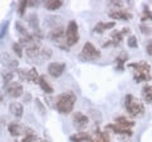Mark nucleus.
<instances>
[{
	"label": "nucleus",
	"instance_id": "nucleus-1",
	"mask_svg": "<svg viewBox=\"0 0 152 142\" xmlns=\"http://www.w3.org/2000/svg\"><path fill=\"white\" fill-rule=\"evenodd\" d=\"M133 69V79L136 83H147L152 79L151 75V65L146 61H138V62H132L128 65Z\"/></svg>",
	"mask_w": 152,
	"mask_h": 142
},
{
	"label": "nucleus",
	"instance_id": "nucleus-2",
	"mask_svg": "<svg viewBox=\"0 0 152 142\" xmlns=\"http://www.w3.org/2000/svg\"><path fill=\"white\" fill-rule=\"evenodd\" d=\"M76 103V95L74 91H65L57 98L56 102V109L61 114H70L74 111Z\"/></svg>",
	"mask_w": 152,
	"mask_h": 142
},
{
	"label": "nucleus",
	"instance_id": "nucleus-3",
	"mask_svg": "<svg viewBox=\"0 0 152 142\" xmlns=\"http://www.w3.org/2000/svg\"><path fill=\"white\" fill-rule=\"evenodd\" d=\"M124 108L131 117H141V116H143V113H145L143 103H142L140 99H137L136 97H133L132 94L126 95Z\"/></svg>",
	"mask_w": 152,
	"mask_h": 142
},
{
	"label": "nucleus",
	"instance_id": "nucleus-4",
	"mask_svg": "<svg viewBox=\"0 0 152 142\" xmlns=\"http://www.w3.org/2000/svg\"><path fill=\"white\" fill-rule=\"evenodd\" d=\"M65 38H66V46L67 47H72L75 45H77L80 36H79V26L75 20L69 22L65 32Z\"/></svg>",
	"mask_w": 152,
	"mask_h": 142
},
{
	"label": "nucleus",
	"instance_id": "nucleus-5",
	"mask_svg": "<svg viewBox=\"0 0 152 142\" xmlns=\"http://www.w3.org/2000/svg\"><path fill=\"white\" fill-rule=\"evenodd\" d=\"M100 51H99L96 47H95L91 42H86L84 46H83V50H81V59L85 61H96L100 59Z\"/></svg>",
	"mask_w": 152,
	"mask_h": 142
},
{
	"label": "nucleus",
	"instance_id": "nucleus-6",
	"mask_svg": "<svg viewBox=\"0 0 152 142\" xmlns=\"http://www.w3.org/2000/svg\"><path fill=\"white\" fill-rule=\"evenodd\" d=\"M65 32L66 29L62 27H55L50 32V38L55 42V43L61 47V48H69L67 46H66V38H65Z\"/></svg>",
	"mask_w": 152,
	"mask_h": 142
},
{
	"label": "nucleus",
	"instance_id": "nucleus-7",
	"mask_svg": "<svg viewBox=\"0 0 152 142\" xmlns=\"http://www.w3.org/2000/svg\"><path fill=\"white\" fill-rule=\"evenodd\" d=\"M131 32L129 28H123L122 31H115L112 33V38L107 41L105 43H104L103 46L104 47H117V46H121V43L123 42V38H124V36L128 34V33Z\"/></svg>",
	"mask_w": 152,
	"mask_h": 142
},
{
	"label": "nucleus",
	"instance_id": "nucleus-8",
	"mask_svg": "<svg viewBox=\"0 0 152 142\" xmlns=\"http://www.w3.org/2000/svg\"><path fill=\"white\" fill-rule=\"evenodd\" d=\"M28 24H29V27L32 28L33 31V34H34L36 38L41 40L43 38V33H42V29H41V26H39V20H38V17L37 14L32 13L29 17H28Z\"/></svg>",
	"mask_w": 152,
	"mask_h": 142
},
{
	"label": "nucleus",
	"instance_id": "nucleus-9",
	"mask_svg": "<svg viewBox=\"0 0 152 142\" xmlns=\"http://www.w3.org/2000/svg\"><path fill=\"white\" fill-rule=\"evenodd\" d=\"M18 75L20 76L22 80H27V81H29V83H38V80H39V74H38L36 67H32L28 71L18 70Z\"/></svg>",
	"mask_w": 152,
	"mask_h": 142
},
{
	"label": "nucleus",
	"instance_id": "nucleus-10",
	"mask_svg": "<svg viewBox=\"0 0 152 142\" xmlns=\"http://www.w3.org/2000/svg\"><path fill=\"white\" fill-rule=\"evenodd\" d=\"M72 122H74V126L77 130H84L89 124V118L86 114H84L81 112H75L72 116Z\"/></svg>",
	"mask_w": 152,
	"mask_h": 142
},
{
	"label": "nucleus",
	"instance_id": "nucleus-11",
	"mask_svg": "<svg viewBox=\"0 0 152 142\" xmlns=\"http://www.w3.org/2000/svg\"><path fill=\"white\" fill-rule=\"evenodd\" d=\"M109 17L115 20H129L132 19V13L127 9H113L109 12Z\"/></svg>",
	"mask_w": 152,
	"mask_h": 142
},
{
	"label": "nucleus",
	"instance_id": "nucleus-12",
	"mask_svg": "<svg viewBox=\"0 0 152 142\" xmlns=\"http://www.w3.org/2000/svg\"><path fill=\"white\" fill-rule=\"evenodd\" d=\"M65 70H66V64L64 62H51L48 65V69H47L48 74L52 78H60L65 72Z\"/></svg>",
	"mask_w": 152,
	"mask_h": 142
},
{
	"label": "nucleus",
	"instance_id": "nucleus-13",
	"mask_svg": "<svg viewBox=\"0 0 152 142\" xmlns=\"http://www.w3.org/2000/svg\"><path fill=\"white\" fill-rule=\"evenodd\" d=\"M7 94L10 98H19L23 95V86L20 84L17 83H10L7 85Z\"/></svg>",
	"mask_w": 152,
	"mask_h": 142
},
{
	"label": "nucleus",
	"instance_id": "nucleus-14",
	"mask_svg": "<svg viewBox=\"0 0 152 142\" xmlns=\"http://www.w3.org/2000/svg\"><path fill=\"white\" fill-rule=\"evenodd\" d=\"M115 27V23L114 22H98L96 26L94 27L93 32L94 33H104L108 29H112V28Z\"/></svg>",
	"mask_w": 152,
	"mask_h": 142
},
{
	"label": "nucleus",
	"instance_id": "nucleus-15",
	"mask_svg": "<svg viewBox=\"0 0 152 142\" xmlns=\"http://www.w3.org/2000/svg\"><path fill=\"white\" fill-rule=\"evenodd\" d=\"M107 128H108V130H112V131L114 132V133L121 135V136H128V137H131V136L133 135L132 130H128V128H122V127L117 126L115 123H112V124H108V126H107Z\"/></svg>",
	"mask_w": 152,
	"mask_h": 142
},
{
	"label": "nucleus",
	"instance_id": "nucleus-16",
	"mask_svg": "<svg viewBox=\"0 0 152 142\" xmlns=\"http://www.w3.org/2000/svg\"><path fill=\"white\" fill-rule=\"evenodd\" d=\"M9 112L15 118H22L23 113H24V109H23V105L20 103L13 102V103H10V105H9Z\"/></svg>",
	"mask_w": 152,
	"mask_h": 142
},
{
	"label": "nucleus",
	"instance_id": "nucleus-17",
	"mask_svg": "<svg viewBox=\"0 0 152 142\" xmlns=\"http://www.w3.org/2000/svg\"><path fill=\"white\" fill-rule=\"evenodd\" d=\"M114 123H115L117 126L122 127V128H128V130H131L132 127L134 126V122L131 121V119H128V118H127V117H124V116L117 117L115 119H114Z\"/></svg>",
	"mask_w": 152,
	"mask_h": 142
},
{
	"label": "nucleus",
	"instance_id": "nucleus-18",
	"mask_svg": "<svg viewBox=\"0 0 152 142\" xmlns=\"http://www.w3.org/2000/svg\"><path fill=\"white\" fill-rule=\"evenodd\" d=\"M70 141L71 142H90L91 141V136L86 132H77L74 133L72 136H70Z\"/></svg>",
	"mask_w": 152,
	"mask_h": 142
},
{
	"label": "nucleus",
	"instance_id": "nucleus-19",
	"mask_svg": "<svg viewBox=\"0 0 152 142\" xmlns=\"http://www.w3.org/2000/svg\"><path fill=\"white\" fill-rule=\"evenodd\" d=\"M8 130H9V133H10L13 137L20 136L23 133V131H24V128H23L18 122H10L8 126Z\"/></svg>",
	"mask_w": 152,
	"mask_h": 142
},
{
	"label": "nucleus",
	"instance_id": "nucleus-20",
	"mask_svg": "<svg viewBox=\"0 0 152 142\" xmlns=\"http://www.w3.org/2000/svg\"><path fill=\"white\" fill-rule=\"evenodd\" d=\"M127 61H128V53H126V52H122V53L118 55L115 57V60H114L115 66H117V70L118 71H123V70H124V65H126Z\"/></svg>",
	"mask_w": 152,
	"mask_h": 142
},
{
	"label": "nucleus",
	"instance_id": "nucleus-21",
	"mask_svg": "<svg viewBox=\"0 0 152 142\" xmlns=\"http://www.w3.org/2000/svg\"><path fill=\"white\" fill-rule=\"evenodd\" d=\"M38 84H39L41 89L43 90L46 94H52L53 93V88H52V85L50 84V81L46 79V76H39V80H38Z\"/></svg>",
	"mask_w": 152,
	"mask_h": 142
},
{
	"label": "nucleus",
	"instance_id": "nucleus-22",
	"mask_svg": "<svg viewBox=\"0 0 152 142\" xmlns=\"http://www.w3.org/2000/svg\"><path fill=\"white\" fill-rule=\"evenodd\" d=\"M90 142H110V136L107 131H98Z\"/></svg>",
	"mask_w": 152,
	"mask_h": 142
},
{
	"label": "nucleus",
	"instance_id": "nucleus-23",
	"mask_svg": "<svg viewBox=\"0 0 152 142\" xmlns=\"http://www.w3.org/2000/svg\"><path fill=\"white\" fill-rule=\"evenodd\" d=\"M142 97L146 103L152 104V84H147L142 88Z\"/></svg>",
	"mask_w": 152,
	"mask_h": 142
},
{
	"label": "nucleus",
	"instance_id": "nucleus-24",
	"mask_svg": "<svg viewBox=\"0 0 152 142\" xmlns=\"http://www.w3.org/2000/svg\"><path fill=\"white\" fill-rule=\"evenodd\" d=\"M1 59H3V60L5 59V62H4V65H5L7 67L10 69V71L18 69V61H17V60H13L8 53H3V55H1Z\"/></svg>",
	"mask_w": 152,
	"mask_h": 142
},
{
	"label": "nucleus",
	"instance_id": "nucleus-25",
	"mask_svg": "<svg viewBox=\"0 0 152 142\" xmlns=\"http://www.w3.org/2000/svg\"><path fill=\"white\" fill-rule=\"evenodd\" d=\"M62 0H47V1H45V7L48 10H57L62 7Z\"/></svg>",
	"mask_w": 152,
	"mask_h": 142
},
{
	"label": "nucleus",
	"instance_id": "nucleus-26",
	"mask_svg": "<svg viewBox=\"0 0 152 142\" xmlns=\"http://www.w3.org/2000/svg\"><path fill=\"white\" fill-rule=\"evenodd\" d=\"M152 20V10L150 9V7L147 4H143V10H142V17H141V22H148Z\"/></svg>",
	"mask_w": 152,
	"mask_h": 142
},
{
	"label": "nucleus",
	"instance_id": "nucleus-27",
	"mask_svg": "<svg viewBox=\"0 0 152 142\" xmlns=\"http://www.w3.org/2000/svg\"><path fill=\"white\" fill-rule=\"evenodd\" d=\"M15 28H17V31L19 32V34H20V38H27V37L32 36V34H29V33H28V31L26 29V27L23 26L20 22H17V23H15Z\"/></svg>",
	"mask_w": 152,
	"mask_h": 142
},
{
	"label": "nucleus",
	"instance_id": "nucleus-28",
	"mask_svg": "<svg viewBox=\"0 0 152 142\" xmlns=\"http://www.w3.org/2000/svg\"><path fill=\"white\" fill-rule=\"evenodd\" d=\"M12 48H13V52L18 56V57H22V56H23V52H24V50H23V46L19 43V42H14V43L12 45Z\"/></svg>",
	"mask_w": 152,
	"mask_h": 142
},
{
	"label": "nucleus",
	"instance_id": "nucleus-29",
	"mask_svg": "<svg viewBox=\"0 0 152 142\" xmlns=\"http://www.w3.org/2000/svg\"><path fill=\"white\" fill-rule=\"evenodd\" d=\"M13 78H14V74H13V71H10V70L5 71V72L3 74V81H4V84H5V85H9V84L12 83Z\"/></svg>",
	"mask_w": 152,
	"mask_h": 142
},
{
	"label": "nucleus",
	"instance_id": "nucleus-30",
	"mask_svg": "<svg viewBox=\"0 0 152 142\" xmlns=\"http://www.w3.org/2000/svg\"><path fill=\"white\" fill-rule=\"evenodd\" d=\"M29 7V1L28 0H23V1L19 3V7H18V13H19V15H24V12H26V9Z\"/></svg>",
	"mask_w": 152,
	"mask_h": 142
},
{
	"label": "nucleus",
	"instance_id": "nucleus-31",
	"mask_svg": "<svg viewBox=\"0 0 152 142\" xmlns=\"http://www.w3.org/2000/svg\"><path fill=\"white\" fill-rule=\"evenodd\" d=\"M127 45L131 47V48H137L138 47V41H137L136 36H129V38L127 40Z\"/></svg>",
	"mask_w": 152,
	"mask_h": 142
},
{
	"label": "nucleus",
	"instance_id": "nucleus-32",
	"mask_svg": "<svg viewBox=\"0 0 152 142\" xmlns=\"http://www.w3.org/2000/svg\"><path fill=\"white\" fill-rule=\"evenodd\" d=\"M51 55H52V52L50 48H42L39 52V56L42 57V60H48L51 57Z\"/></svg>",
	"mask_w": 152,
	"mask_h": 142
},
{
	"label": "nucleus",
	"instance_id": "nucleus-33",
	"mask_svg": "<svg viewBox=\"0 0 152 142\" xmlns=\"http://www.w3.org/2000/svg\"><path fill=\"white\" fill-rule=\"evenodd\" d=\"M140 31L142 32V33H143V34H147V36H148V34H151V27H148V26H146V24H143V23H142V24L140 26Z\"/></svg>",
	"mask_w": 152,
	"mask_h": 142
},
{
	"label": "nucleus",
	"instance_id": "nucleus-34",
	"mask_svg": "<svg viewBox=\"0 0 152 142\" xmlns=\"http://www.w3.org/2000/svg\"><path fill=\"white\" fill-rule=\"evenodd\" d=\"M146 51H147V53H148L150 56H152V40L148 41V43H147V46H146Z\"/></svg>",
	"mask_w": 152,
	"mask_h": 142
},
{
	"label": "nucleus",
	"instance_id": "nucleus-35",
	"mask_svg": "<svg viewBox=\"0 0 152 142\" xmlns=\"http://www.w3.org/2000/svg\"><path fill=\"white\" fill-rule=\"evenodd\" d=\"M15 142H19V141H15Z\"/></svg>",
	"mask_w": 152,
	"mask_h": 142
}]
</instances>
